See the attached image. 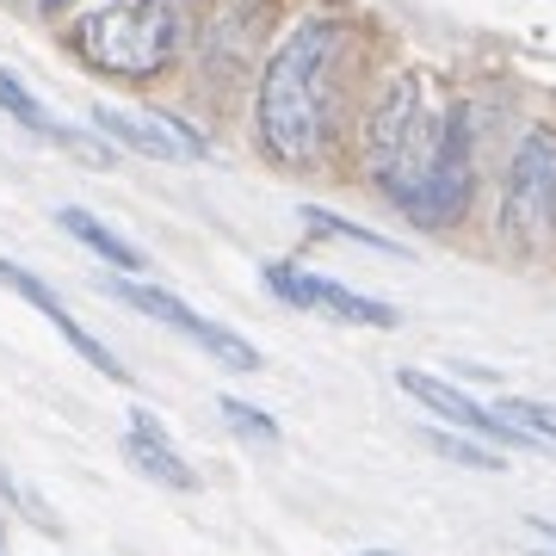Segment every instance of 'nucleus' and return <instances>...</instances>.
I'll list each match as a JSON object with an SVG mask.
<instances>
[{
    "label": "nucleus",
    "mask_w": 556,
    "mask_h": 556,
    "mask_svg": "<svg viewBox=\"0 0 556 556\" xmlns=\"http://www.w3.org/2000/svg\"><path fill=\"white\" fill-rule=\"evenodd\" d=\"M365 167L415 229H452L470 204L464 112L445 100L439 75L408 68L383 87L365 124Z\"/></svg>",
    "instance_id": "obj_1"
},
{
    "label": "nucleus",
    "mask_w": 556,
    "mask_h": 556,
    "mask_svg": "<svg viewBox=\"0 0 556 556\" xmlns=\"http://www.w3.org/2000/svg\"><path fill=\"white\" fill-rule=\"evenodd\" d=\"M346 56H353V31L334 13H309L303 25L285 31L273 50L266 75H260V149L278 167H316L328 137H334V112L346 93Z\"/></svg>",
    "instance_id": "obj_2"
},
{
    "label": "nucleus",
    "mask_w": 556,
    "mask_h": 556,
    "mask_svg": "<svg viewBox=\"0 0 556 556\" xmlns=\"http://www.w3.org/2000/svg\"><path fill=\"white\" fill-rule=\"evenodd\" d=\"M68 43L80 50V62H93L100 75L118 80H155L179 50V20L174 0H112L80 13Z\"/></svg>",
    "instance_id": "obj_3"
},
{
    "label": "nucleus",
    "mask_w": 556,
    "mask_h": 556,
    "mask_svg": "<svg viewBox=\"0 0 556 556\" xmlns=\"http://www.w3.org/2000/svg\"><path fill=\"white\" fill-rule=\"evenodd\" d=\"M501 236L514 254H544L556 241V130L538 124L519 142L507 167V204H501Z\"/></svg>",
    "instance_id": "obj_4"
},
{
    "label": "nucleus",
    "mask_w": 556,
    "mask_h": 556,
    "mask_svg": "<svg viewBox=\"0 0 556 556\" xmlns=\"http://www.w3.org/2000/svg\"><path fill=\"white\" fill-rule=\"evenodd\" d=\"M260 278H266V291L273 298H285L291 309H328L334 321H353V328H396V309L378 298H358V291H346L340 278H321V273H303V266H291V260H266L260 266Z\"/></svg>",
    "instance_id": "obj_5"
},
{
    "label": "nucleus",
    "mask_w": 556,
    "mask_h": 556,
    "mask_svg": "<svg viewBox=\"0 0 556 556\" xmlns=\"http://www.w3.org/2000/svg\"><path fill=\"white\" fill-rule=\"evenodd\" d=\"M112 298H124L130 309H142V316L167 321V328H179L186 340H199L211 358H223L229 371H260V353L248 346L241 334H229V328H217V321H204L199 309H186V303L174 298V291H155V285H137V273H118L112 285H105Z\"/></svg>",
    "instance_id": "obj_6"
},
{
    "label": "nucleus",
    "mask_w": 556,
    "mask_h": 556,
    "mask_svg": "<svg viewBox=\"0 0 556 556\" xmlns=\"http://www.w3.org/2000/svg\"><path fill=\"white\" fill-rule=\"evenodd\" d=\"M396 383L420 402V408H433L439 420H452L457 433L482 439V445H526V452H544V439H532V433H519V427H507V420H501L495 408H482L477 396H464L457 383L433 378V371H415V365H402Z\"/></svg>",
    "instance_id": "obj_7"
},
{
    "label": "nucleus",
    "mask_w": 556,
    "mask_h": 556,
    "mask_svg": "<svg viewBox=\"0 0 556 556\" xmlns=\"http://www.w3.org/2000/svg\"><path fill=\"white\" fill-rule=\"evenodd\" d=\"M93 124L118 149H137L149 161H211L204 137L192 124H179L174 112H118V105H93Z\"/></svg>",
    "instance_id": "obj_8"
},
{
    "label": "nucleus",
    "mask_w": 556,
    "mask_h": 556,
    "mask_svg": "<svg viewBox=\"0 0 556 556\" xmlns=\"http://www.w3.org/2000/svg\"><path fill=\"white\" fill-rule=\"evenodd\" d=\"M0 285H7V291H20V298L31 303V309H43V316L56 321V334L68 340V346H75V353L87 358L93 371H100V378H112V383H130V371H124V358L112 353V346H100V340L87 334V328H80V321H75V316H68V309L56 303V291H50V285H43L38 273H25V266H13V260H0Z\"/></svg>",
    "instance_id": "obj_9"
},
{
    "label": "nucleus",
    "mask_w": 556,
    "mask_h": 556,
    "mask_svg": "<svg viewBox=\"0 0 556 556\" xmlns=\"http://www.w3.org/2000/svg\"><path fill=\"white\" fill-rule=\"evenodd\" d=\"M124 457H130L149 482H161V489H179V495L199 489V470L174 452V439L161 433V420L149 415V408H130V420H124Z\"/></svg>",
    "instance_id": "obj_10"
},
{
    "label": "nucleus",
    "mask_w": 556,
    "mask_h": 556,
    "mask_svg": "<svg viewBox=\"0 0 556 556\" xmlns=\"http://www.w3.org/2000/svg\"><path fill=\"white\" fill-rule=\"evenodd\" d=\"M56 223L80 241V248H93V254H100L105 266H118V273H142V266H149V260H142V248H130V241H124L118 229H105V223L93 217V211H80V204H62Z\"/></svg>",
    "instance_id": "obj_11"
},
{
    "label": "nucleus",
    "mask_w": 556,
    "mask_h": 556,
    "mask_svg": "<svg viewBox=\"0 0 556 556\" xmlns=\"http://www.w3.org/2000/svg\"><path fill=\"white\" fill-rule=\"evenodd\" d=\"M0 112H7L13 124H25L31 137H50V142L62 137V124L50 118V112H43L38 100H31V87H25V80L13 75V68H0Z\"/></svg>",
    "instance_id": "obj_12"
},
{
    "label": "nucleus",
    "mask_w": 556,
    "mask_h": 556,
    "mask_svg": "<svg viewBox=\"0 0 556 556\" xmlns=\"http://www.w3.org/2000/svg\"><path fill=\"white\" fill-rule=\"evenodd\" d=\"M298 217H303V229H316V236H340V241H358V248H371V254H396V260H408V248H396L390 236H378V229H365V223L334 217V211H321V204H303Z\"/></svg>",
    "instance_id": "obj_13"
},
{
    "label": "nucleus",
    "mask_w": 556,
    "mask_h": 556,
    "mask_svg": "<svg viewBox=\"0 0 556 556\" xmlns=\"http://www.w3.org/2000/svg\"><path fill=\"white\" fill-rule=\"evenodd\" d=\"M427 445H433L439 457H452V464H464V470H507V457L495 452V445H482V439H470V433H445V427H433L427 433Z\"/></svg>",
    "instance_id": "obj_14"
},
{
    "label": "nucleus",
    "mask_w": 556,
    "mask_h": 556,
    "mask_svg": "<svg viewBox=\"0 0 556 556\" xmlns=\"http://www.w3.org/2000/svg\"><path fill=\"white\" fill-rule=\"evenodd\" d=\"M495 415L507 420V427H519V433L532 439H556V402H538V396H501Z\"/></svg>",
    "instance_id": "obj_15"
},
{
    "label": "nucleus",
    "mask_w": 556,
    "mask_h": 556,
    "mask_svg": "<svg viewBox=\"0 0 556 556\" xmlns=\"http://www.w3.org/2000/svg\"><path fill=\"white\" fill-rule=\"evenodd\" d=\"M217 415L236 427L248 445H278V420L266 415V408H254V402H241V396H217Z\"/></svg>",
    "instance_id": "obj_16"
},
{
    "label": "nucleus",
    "mask_w": 556,
    "mask_h": 556,
    "mask_svg": "<svg viewBox=\"0 0 556 556\" xmlns=\"http://www.w3.org/2000/svg\"><path fill=\"white\" fill-rule=\"evenodd\" d=\"M0 495L13 501V507H20V514H25V519H38L43 532H62V519H56V514H50V507H43V501H38V495H31V489H20V482L7 477V470H0Z\"/></svg>",
    "instance_id": "obj_17"
},
{
    "label": "nucleus",
    "mask_w": 556,
    "mask_h": 556,
    "mask_svg": "<svg viewBox=\"0 0 556 556\" xmlns=\"http://www.w3.org/2000/svg\"><path fill=\"white\" fill-rule=\"evenodd\" d=\"M62 149H68V155H80V161H87V167H112V161H118V155H112V149H105V142H93V137H87V130H68V124H62Z\"/></svg>",
    "instance_id": "obj_18"
},
{
    "label": "nucleus",
    "mask_w": 556,
    "mask_h": 556,
    "mask_svg": "<svg viewBox=\"0 0 556 556\" xmlns=\"http://www.w3.org/2000/svg\"><path fill=\"white\" fill-rule=\"evenodd\" d=\"M532 532H538V538H551V544H556V519H532Z\"/></svg>",
    "instance_id": "obj_19"
},
{
    "label": "nucleus",
    "mask_w": 556,
    "mask_h": 556,
    "mask_svg": "<svg viewBox=\"0 0 556 556\" xmlns=\"http://www.w3.org/2000/svg\"><path fill=\"white\" fill-rule=\"evenodd\" d=\"M358 556H396V551H358Z\"/></svg>",
    "instance_id": "obj_20"
},
{
    "label": "nucleus",
    "mask_w": 556,
    "mask_h": 556,
    "mask_svg": "<svg viewBox=\"0 0 556 556\" xmlns=\"http://www.w3.org/2000/svg\"><path fill=\"white\" fill-rule=\"evenodd\" d=\"M538 556H551V551H538Z\"/></svg>",
    "instance_id": "obj_21"
}]
</instances>
